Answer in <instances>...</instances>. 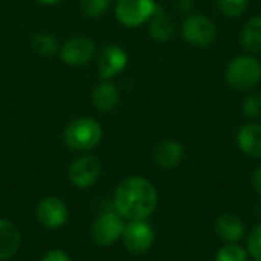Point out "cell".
<instances>
[{"instance_id":"21","label":"cell","mask_w":261,"mask_h":261,"mask_svg":"<svg viewBox=\"0 0 261 261\" xmlns=\"http://www.w3.org/2000/svg\"><path fill=\"white\" fill-rule=\"evenodd\" d=\"M110 0H80L81 12L89 18L102 17L109 9Z\"/></svg>"},{"instance_id":"10","label":"cell","mask_w":261,"mask_h":261,"mask_svg":"<svg viewBox=\"0 0 261 261\" xmlns=\"http://www.w3.org/2000/svg\"><path fill=\"white\" fill-rule=\"evenodd\" d=\"M122 242L125 249L133 255L145 254L153 242H154V231L145 220H133L125 225L122 232Z\"/></svg>"},{"instance_id":"11","label":"cell","mask_w":261,"mask_h":261,"mask_svg":"<svg viewBox=\"0 0 261 261\" xmlns=\"http://www.w3.org/2000/svg\"><path fill=\"white\" fill-rule=\"evenodd\" d=\"M67 206L66 203L54 196L44 197L37 206V219L41 226L47 229H58L67 222Z\"/></svg>"},{"instance_id":"20","label":"cell","mask_w":261,"mask_h":261,"mask_svg":"<svg viewBox=\"0 0 261 261\" xmlns=\"http://www.w3.org/2000/svg\"><path fill=\"white\" fill-rule=\"evenodd\" d=\"M248 251L239 243H226L216 255V261H246Z\"/></svg>"},{"instance_id":"1","label":"cell","mask_w":261,"mask_h":261,"mask_svg":"<svg viewBox=\"0 0 261 261\" xmlns=\"http://www.w3.org/2000/svg\"><path fill=\"white\" fill-rule=\"evenodd\" d=\"M158 205V193L154 185L141 176L125 177L116 188L113 197L115 211L130 222L145 220Z\"/></svg>"},{"instance_id":"13","label":"cell","mask_w":261,"mask_h":261,"mask_svg":"<svg viewBox=\"0 0 261 261\" xmlns=\"http://www.w3.org/2000/svg\"><path fill=\"white\" fill-rule=\"evenodd\" d=\"M153 158H154V162L161 168H165V170L176 168L184 159V147L180 142H177L174 139L161 141L154 147Z\"/></svg>"},{"instance_id":"25","label":"cell","mask_w":261,"mask_h":261,"mask_svg":"<svg viewBox=\"0 0 261 261\" xmlns=\"http://www.w3.org/2000/svg\"><path fill=\"white\" fill-rule=\"evenodd\" d=\"M41 261H70V258H69V255L66 252L55 249V251H50V252L44 254Z\"/></svg>"},{"instance_id":"14","label":"cell","mask_w":261,"mask_h":261,"mask_svg":"<svg viewBox=\"0 0 261 261\" xmlns=\"http://www.w3.org/2000/svg\"><path fill=\"white\" fill-rule=\"evenodd\" d=\"M237 144L245 154L251 158H261V124H245L237 133Z\"/></svg>"},{"instance_id":"7","label":"cell","mask_w":261,"mask_h":261,"mask_svg":"<svg viewBox=\"0 0 261 261\" xmlns=\"http://www.w3.org/2000/svg\"><path fill=\"white\" fill-rule=\"evenodd\" d=\"M124 228V220L115 210L106 211L92 223L90 239L98 246H110L122 237Z\"/></svg>"},{"instance_id":"26","label":"cell","mask_w":261,"mask_h":261,"mask_svg":"<svg viewBox=\"0 0 261 261\" xmlns=\"http://www.w3.org/2000/svg\"><path fill=\"white\" fill-rule=\"evenodd\" d=\"M251 184H252L254 190L261 196V165L254 170V173L251 176Z\"/></svg>"},{"instance_id":"24","label":"cell","mask_w":261,"mask_h":261,"mask_svg":"<svg viewBox=\"0 0 261 261\" xmlns=\"http://www.w3.org/2000/svg\"><path fill=\"white\" fill-rule=\"evenodd\" d=\"M246 251L254 258V261H261V225L255 226L248 236Z\"/></svg>"},{"instance_id":"2","label":"cell","mask_w":261,"mask_h":261,"mask_svg":"<svg viewBox=\"0 0 261 261\" xmlns=\"http://www.w3.org/2000/svg\"><path fill=\"white\" fill-rule=\"evenodd\" d=\"M102 139V127L99 122L89 116L75 118L67 124L63 133L66 147L72 151L93 150Z\"/></svg>"},{"instance_id":"5","label":"cell","mask_w":261,"mask_h":261,"mask_svg":"<svg viewBox=\"0 0 261 261\" xmlns=\"http://www.w3.org/2000/svg\"><path fill=\"white\" fill-rule=\"evenodd\" d=\"M216 35H217V28L214 21L206 15L190 14L185 17L182 23V37L185 38V41L194 46L206 47L214 43Z\"/></svg>"},{"instance_id":"23","label":"cell","mask_w":261,"mask_h":261,"mask_svg":"<svg viewBox=\"0 0 261 261\" xmlns=\"http://www.w3.org/2000/svg\"><path fill=\"white\" fill-rule=\"evenodd\" d=\"M243 115L248 119H257L261 116V93H251L243 101Z\"/></svg>"},{"instance_id":"8","label":"cell","mask_w":261,"mask_h":261,"mask_svg":"<svg viewBox=\"0 0 261 261\" xmlns=\"http://www.w3.org/2000/svg\"><path fill=\"white\" fill-rule=\"evenodd\" d=\"M128 55L119 44H107L96 55V70L101 80H113L125 70Z\"/></svg>"},{"instance_id":"16","label":"cell","mask_w":261,"mask_h":261,"mask_svg":"<svg viewBox=\"0 0 261 261\" xmlns=\"http://www.w3.org/2000/svg\"><path fill=\"white\" fill-rule=\"evenodd\" d=\"M20 248V231L5 219H0V261L12 258Z\"/></svg>"},{"instance_id":"18","label":"cell","mask_w":261,"mask_h":261,"mask_svg":"<svg viewBox=\"0 0 261 261\" xmlns=\"http://www.w3.org/2000/svg\"><path fill=\"white\" fill-rule=\"evenodd\" d=\"M242 44L251 54H261V15L252 17L242 31Z\"/></svg>"},{"instance_id":"12","label":"cell","mask_w":261,"mask_h":261,"mask_svg":"<svg viewBox=\"0 0 261 261\" xmlns=\"http://www.w3.org/2000/svg\"><path fill=\"white\" fill-rule=\"evenodd\" d=\"M119 89L112 80H101V83L96 84L92 92V104L101 113L115 110V107L119 104Z\"/></svg>"},{"instance_id":"9","label":"cell","mask_w":261,"mask_h":261,"mask_svg":"<svg viewBox=\"0 0 261 261\" xmlns=\"http://www.w3.org/2000/svg\"><path fill=\"white\" fill-rule=\"evenodd\" d=\"M101 173H102L101 161L92 154H86L75 159L70 164L67 176L70 184L75 185L76 188H90L99 180Z\"/></svg>"},{"instance_id":"27","label":"cell","mask_w":261,"mask_h":261,"mask_svg":"<svg viewBox=\"0 0 261 261\" xmlns=\"http://www.w3.org/2000/svg\"><path fill=\"white\" fill-rule=\"evenodd\" d=\"M193 6V2L191 0H177V8L182 11V12H188Z\"/></svg>"},{"instance_id":"3","label":"cell","mask_w":261,"mask_h":261,"mask_svg":"<svg viewBox=\"0 0 261 261\" xmlns=\"http://www.w3.org/2000/svg\"><path fill=\"white\" fill-rule=\"evenodd\" d=\"M226 81L236 90H251L261 81V63L251 55H240L229 61Z\"/></svg>"},{"instance_id":"6","label":"cell","mask_w":261,"mask_h":261,"mask_svg":"<svg viewBox=\"0 0 261 261\" xmlns=\"http://www.w3.org/2000/svg\"><path fill=\"white\" fill-rule=\"evenodd\" d=\"M58 52L61 61L66 66L81 67L89 64L96 57V44L90 37L76 35L66 40Z\"/></svg>"},{"instance_id":"19","label":"cell","mask_w":261,"mask_h":261,"mask_svg":"<svg viewBox=\"0 0 261 261\" xmlns=\"http://www.w3.org/2000/svg\"><path fill=\"white\" fill-rule=\"evenodd\" d=\"M31 47L34 52H37L41 57H49L60 50L57 37L49 32H37L35 35H32Z\"/></svg>"},{"instance_id":"4","label":"cell","mask_w":261,"mask_h":261,"mask_svg":"<svg viewBox=\"0 0 261 261\" xmlns=\"http://www.w3.org/2000/svg\"><path fill=\"white\" fill-rule=\"evenodd\" d=\"M158 5L154 0H116L115 15L122 26L139 28L150 21Z\"/></svg>"},{"instance_id":"15","label":"cell","mask_w":261,"mask_h":261,"mask_svg":"<svg viewBox=\"0 0 261 261\" xmlns=\"http://www.w3.org/2000/svg\"><path fill=\"white\" fill-rule=\"evenodd\" d=\"M216 232L225 243H239L245 237V225L234 214H222L216 222Z\"/></svg>"},{"instance_id":"28","label":"cell","mask_w":261,"mask_h":261,"mask_svg":"<svg viewBox=\"0 0 261 261\" xmlns=\"http://www.w3.org/2000/svg\"><path fill=\"white\" fill-rule=\"evenodd\" d=\"M37 3H40V5H44V6H52V5H57V3H60L61 0H35Z\"/></svg>"},{"instance_id":"17","label":"cell","mask_w":261,"mask_h":261,"mask_svg":"<svg viewBox=\"0 0 261 261\" xmlns=\"http://www.w3.org/2000/svg\"><path fill=\"white\" fill-rule=\"evenodd\" d=\"M174 32H176V26H174L173 18L158 6L156 12L150 18V24H148L150 37L156 41L165 43L174 37Z\"/></svg>"},{"instance_id":"22","label":"cell","mask_w":261,"mask_h":261,"mask_svg":"<svg viewBox=\"0 0 261 261\" xmlns=\"http://www.w3.org/2000/svg\"><path fill=\"white\" fill-rule=\"evenodd\" d=\"M248 2L249 0H217V5L226 17H239L246 11Z\"/></svg>"}]
</instances>
